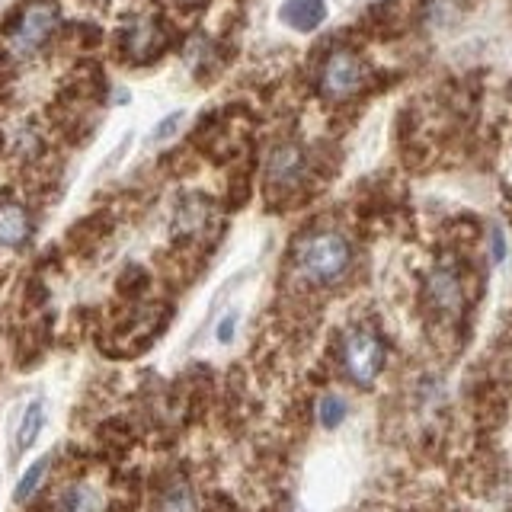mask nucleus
<instances>
[{
    "instance_id": "f257e3e1",
    "label": "nucleus",
    "mask_w": 512,
    "mask_h": 512,
    "mask_svg": "<svg viewBox=\"0 0 512 512\" xmlns=\"http://www.w3.org/2000/svg\"><path fill=\"white\" fill-rule=\"evenodd\" d=\"M298 276L311 285H336L352 266V247L336 231H314L295 250Z\"/></svg>"
},
{
    "instance_id": "f03ea898",
    "label": "nucleus",
    "mask_w": 512,
    "mask_h": 512,
    "mask_svg": "<svg viewBox=\"0 0 512 512\" xmlns=\"http://www.w3.org/2000/svg\"><path fill=\"white\" fill-rule=\"evenodd\" d=\"M343 368L359 388H372L384 368V343L381 336L356 327L343 336Z\"/></svg>"
},
{
    "instance_id": "7ed1b4c3",
    "label": "nucleus",
    "mask_w": 512,
    "mask_h": 512,
    "mask_svg": "<svg viewBox=\"0 0 512 512\" xmlns=\"http://www.w3.org/2000/svg\"><path fill=\"white\" fill-rule=\"evenodd\" d=\"M368 80V68L365 61L349 52V48H340L324 61V74H320V87H324L327 96L333 100H346V96H356Z\"/></svg>"
},
{
    "instance_id": "20e7f679",
    "label": "nucleus",
    "mask_w": 512,
    "mask_h": 512,
    "mask_svg": "<svg viewBox=\"0 0 512 512\" xmlns=\"http://www.w3.org/2000/svg\"><path fill=\"white\" fill-rule=\"evenodd\" d=\"M58 26V7L52 0H39V4H32L23 16L20 23H16V32H13V52L16 55H32L36 48H42L48 39H52V32Z\"/></svg>"
},
{
    "instance_id": "39448f33",
    "label": "nucleus",
    "mask_w": 512,
    "mask_h": 512,
    "mask_svg": "<svg viewBox=\"0 0 512 512\" xmlns=\"http://www.w3.org/2000/svg\"><path fill=\"white\" fill-rule=\"evenodd\" d=\"M426 298L439 314H458L464 304V282L452 260H442L426 279Z\"/></svg>"
},
{
    "instance_id": "423d86ee",
    "label": "nucleus",
    "mask_w": 512,
    "mask_h": 512,
    "mask_svg": "<svg viewBox=\"0 0 512 512\" xmlns=\"http://www.w3.org/2000/svg\"><path fill=\"white\" fill-rule=\"evenodd\" d=\"M266 176H269V189L276 192H295L304 176H308V160H304V151L298 144H279L272 151L269 164H266Z\"/></svg>"
},
{
    "instance_id": "0eeeda50",
    "label": "nucleus",
    "mask_w": 512,
    "mask_h": 512,
    "mask_svg": "<svg viewBox=\"0 0 512 512\" xmlns=\"http://www.w3.org/2000/svg\"><path fill=\"white\" fill-rule=\"evenodd\" d=\"M32 237L29 212L20 202H0V250H20Z\"/></svg>"
},
{
    "instance_id": "6e6552de",
    "label": "nucleus",
    "mask_w": 512,
    "mask_h": 512,
    "mask_svg": "<svg viewBox=\"0 0 512 512\" xmlns=\"http://www.w3.org/2000/svg\"><path fill=\"white\" fill-rule=\"evenodd\" d=\"M279 16H282V23L292 26L295 32H314L327 20V4L324 0H285L279 7Z\"/></svg>"
},
{
    "instance_id": "1a4fd4ad",
    "label": "nucleus",
    "mask_w": 512,
    "mask_h": 512,
    "mask_svg": "<svg viewBox=\"0 0 512 512\" xmlns=\"http://www.w3.org/2000/svg\"><path fill=\"white\" fill-rule=\"evenodd\" d=\"M157 512H199V496L189 480H173L157 500Z\"/></svg>"
},
{
    "instance_id": "9d476101",
    "label": "nucleus",
    "mask_w": 512,
    "mask_h": 512,
    "mask_svg": "<svg viewBox=\"0 0 512 512\" xmlns=\"http://www.w3.org/2000/svg\"><path fill=\"white\" fill-rule=\"evenodd\" d=\"M157 42H160V36H157V26L151 20H138L125 36L128 52H132V58H138V61H151L160 52Z\"/></svg>"
},
{
    "instance_id": "9b49d317",
    "label": "nucleus",
    "mask_w": 512,
    "mask_h": 512,
    "mask_svg": "<svg viewBox=\"0 0 512 512\" xmlns=\"http://www.w3.org/2000/svg\"><path fill=\"white\" fill-rule=\"evenodd\" d=\"M42 423H45V404H42V400H32V404L23 410L20 429H16L13 455H23L26 448H32V442H36V439H39V432H42Z\"/></svg>"
},
{
    "instance_id": "f8f14e48",
    "label": "nucleus",
    "mask_w": 512,
    "mask_h": 512,
    "mask_svg": "<svg viewBox=\"0 0 512 512\" xmlns=\"http://www.w3.org/2000/svg\"><path fill=\"white\" fill-rule=\"evenodd\" d=\"M61 512H106V500L100 487L93 484H77L74 490L64 493Z\"/></svg>"
},
{
    "instance_id": "ddd939ff",
    "label": "nucleus",
    "mask_w": 512,
    "mask_h": 512,
    "mask_svg": "<svg viewBox=\"0 0 512 512\" xmlns=\"http://www.w3.org/2000/svg\"><path fill=\"white\" fill-rule=\"evenodd\" d=\"M48 468H52V458H39L36 464H32V468L20 477V484H16L13 500H16V503H26L29 496L42 487V480L48 477Z\"/></svg>"
},
{
    "instance_id": "4468645a",
    "label": "nucleus",
    "mask_w": 512,
    "mask_h": 512,
    "mask_svg": "<svg viewBox=\"0 0 512 512\" xmlns=\"http://www.w3.org/2000/svg\"><path fill=\"white\" fill-rule=\"evenodd\" d=\"M317 416H320V426H324V429H336L346 420V400L336 397V394H327L324 400H320Z\"/></svg>"
},
{
    "instance_id": "2eb2a0df",
    "label": "nucleus",
    "mask_w": 512,
    "mask_h": 512,
    "mask_svg": "<svg viewBox=\"0 0 512 512\" xmlns=\"http://www.w3.org/2000/svg\"><path fill=\"white\" fill-rule=\"evenodd\" d=\"M490 237H493V260L500 263L503 256H506V240H503L500 228H490Z\"/></svg>"
},
{
    "instance_id": "dca6fc26",
    "label": "nucleus",
    "mask_w": 512,
    "mask_h": 512,
    "mask_svg": "<svg viewBox=\"0 0 512 512\" xmlns=\"http://www.w3.org/2000/svg\"><path fill=\"white\" fill-rule=\"evenodd\" d=\"M231 336H234V314H228V317H224L221 324H218V340H221V343H231Z\"/></svg>"
},
{
    "instance_id": "f3484780",
    "label": "nucleus",
    "mask_w": 512,
    "mask_h": 512,
    "mask_svg": "<svg viewBox=\"0 0 512 512\" xmlns=\"http://www.w3.org/2000/svg\"><path fill=\"white\" fill-rule=\"evenodd\" d=\"M180 119H183V112H173V116L167 119V122H160V128H157V138H164V135H170L176 125H180Z\"/></svg>"
}]
</instances>
